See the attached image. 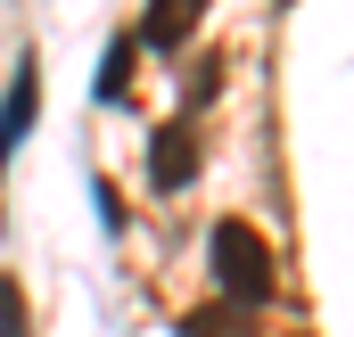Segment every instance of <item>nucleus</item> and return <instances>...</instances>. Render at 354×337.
<instances>
[{"instance_id":"nucleus-1","label":"nucleus","mask_w":354,"mask_h":337,"mask_svg":"<svg viewBox=\"0 0 354 337\" xmlns=\"http://www.w3.org/2000/svg\"><path fill=\"white\" fill-rule=\"evenodd\" d=\"M206 263H214V288H223V305L231 313H256L272 296V247L256 222H239V214H223L214 222V239H206Z\"/></svg>"},{"instance_id":"nucleus-3","label":"nucleus","mask_w":354,"mask_h":337,"mask_svg":"<svg viewBox=\"0 0 354 337\" xmlns=\"http://www.w3.org/2000/svg\"><path fill=\"white\" fill-rule=\"evenodd\" d=\"M41 124V58L25 50L17 58V75H8V99H0V173H8V157L25 148V132Z\"/></svg>"},{"instance_id":"nucleus-2","label":"nucleus","mask_w":354,"mask_h":337,"mask_svg":"<svg viewBox=\"0 0 354 337\" xmlns=\"http://www.w3.org/2000/svg\"><path fill=\"white\" fill-rule=\"evenodd\" d=\"M189 173H198V124L174 115V124H157V132H149V189L181 198V189H189Z\"/></svg>"},{"instance_id":"nucleus-4","label":"nucleus","mask_w":354,"mask_h":337,"mask_svg":"<svg viewBox=\"0 0 354 337\" xmlns=\"http://www.w3.org/2000/svg\"><path fill=\"white\" fill-rule=\"evenodd\" d=\"M206 17V0H149V17L132 25L140 33V50H181V33Z\"/></svg>"},{"instance_id":"nucleus-5","label":"nucleus","mask_w":354,"mask_h":337,"mask_svg":"<svg viewBox=\"0 0 354 337\" xmlns=\"http://www.w3.org/2000/svg\"><path fill=\"white\" fill-rule=\"evenodd\" d=\"M132 66H140V33H132V25H124V33H107V58H99V107H115V99H124V83H132Z\"/></svg>"},{"instance_id":"nucleus-6","label":"nucleus","mask_w":354,"mask_h":337,"mask_svg":"<svg viewBox=\"0 0 354 337\" xmlns=\"http://www.w3.org/2000/svg\"><path fill=\"white\" fill-rule=\"evenodd\" d=\"M0 337H33L25 329V288H17L8 271H0Z\"/></svg>"}]
</instances>
